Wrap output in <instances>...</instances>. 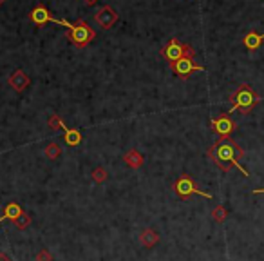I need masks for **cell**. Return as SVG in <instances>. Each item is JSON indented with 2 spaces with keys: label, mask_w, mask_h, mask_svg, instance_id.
<instances>
[{
  "label": "cell",
  "mask_w": 264,
  "mask_h": 261,
  "mask_svg": "<svg viewBox=\"0 0 264 261\" xmlns=\"http://www.w3.org/2000/svg\"><path fill=\"white\" fill-rule=\"evenodd\" d=\"M206 156H208L214 163L221 169L222 172L232 171L234 167L241 171L243 176H250V172L244 169L241 165V160L244 158V151L241 145H237V142L232 136L228 138H219L216 144L210 147L206 151Z\"/></svg>",
  "instance_id": "6da1fadb"
},
{
  "label": "cell",
  "mask_w": 264,
  "mask_h": 261,
  "mask_svg": "<svg viewBox=\"0 0 264 261\" xmlns=\"http://www.w3.org/2000/svg\"><path fill=\"white\" fill-rule=\"evenodd\" d=\"M230 113H241L250 114L251 111L261 103V95L248 83H241L232 95H230Z\"/></svg>",
  "instance_id": "7a4b0ae2"
},
{
  "label": "cell",
  "mask_w": 264,
  "mask_h": 261,
  "mask_svg": "<svg viewBox=\"0 0 264 261\" xmlns=\"http://www.w3.org/2000/svg\"><path fill=\"white\" fill-rule=\"evenodd\" d=\"M65 36L76 49H84L96 38V31L85 20H78L76 24H73V28L67 29Z\"/></svg>",
  "instance_id": "3957f363"
},
{
  "label": "cell",
  "mask_w": 264,
  "mask_h": 261,
  "mask_svg": "<svg viewBox=\"0 0 264 261\" xmlns=\"http://www.w3.org/2000/svg\"><path fill=\"white\" fill-rule=\"evenodd\" d=\"M174 193L177 194V198H181V199H188L190 196H194V194L203 196V198H206V199H212V194L205 193L203 189H199V185H197L188 174H181V176L176 178Z\"/></svg>",
  "instance_id": "277c9868"
},
{
  "label": "cell",
  "mask_w": 264,
  "mask_h": 261,
  "mask_svg": "<svg viewBox=\"0 0 264 261\" xmlns=\"http://www.w3.org/2000/svg\"><path fill=\"white\" fill-rule=\"evenodd\" d=\"M195 56V49L190 46V44H183L177 38H170V40L165 44V48L161 49V58H165L168 64L179 60L183 56Z\"/></svg>",
  "instance_id": "5b68a950"
},
{
  "label": "cell",
  "mask_w": 264,
  "mask_h": 261,
  "mask_svg": "<svg viewBox=\"0 0 264 261\" xmlns=\"http://www.w3.org/2000/svg\"><path fill=\"white\" fill-rule=\"evenodd\" d=\"M170 69H172V73H174L177 78L181 80H188V76L195 73V71H205L203 65L194 62V56H183L179 60H176V62L170 64Z\"/></svg>",
  "instance_id": "8992f818"
},
{
  "label": "cell",
  "mask_w": 264,
  "mask_h": 261,
  "mask_svg": "<svg viewBox=\"0 0 264 261\" xmlns=\"http://www.w3.org/2000/svg\"><path fill=\"white\" fill-rule=\"evenodd\" d=\"M210 127H212V130H214L219 138H228L232 136V132L235 130L237 124H235V120L230 116V113H222V114H219L217 118H212V120H210Z\"/></svg>",
  "instance_id": "52a82bcc"
},
{
  "label": "cell",
  "mask_w": 264,
  "mask_h": 261,
  "mask_svg": "<svg viewBox=\"0 0 264 261\" xmlns=\"http://www.w3.org/2000/svg\"><path fill=\"white\" fill-rule=\"evenodd\" d=\"M29 18H31V22L33 24H36V26H44V24H47V22H53V24H58V26H63V28H73V24L67 20H60V18H55L53 15L49 13V9L45 6H42V4H38V6L31 11V15H29Z\"/></svg>",
  "instance_id": "ba28073f"
},
{
  "label": "cell",
  "mask_w": 264,
  "mask_h": 261,
  "mask_svg": "<svg viewBox=\"0 0 264 261\" xmlns=\"http://www.w3.org/2000/svg\"><path fill=\"white\" fill-rule=\"evenodd\" d=\"M94 22L102 29H111L118 22V11H114L111 6H103L94 15Z\"/></svg>",
  "instance_id": "9c48e42d"
},
{
  "label": "cell",
  "mask_w": 264,
  "mask_h": 261,
  "mask_svg": "<svg viewBox=\"0 0 264 261\" xmlns=\"http://www.w3.org/2000/svg\"><path fill=\"white\" fill-rule=\"evenodd\" d=\"M7 83H9V87L16 93H24V91L29 87V83H31V78H29L22 69H15L13 73L9 75L7 78Z\"/></svg>",
  "instance_id": "30bf717a"
},
{
  "label": "cell",
  "mask_w": 264,
  "mask_h": 261,
  "mask_svg": "<svg viewBox=\"0 0 264 261\" xmlns=\"http://www.w3.org/2000/svg\"><path fill=\"white\" fill-rule=\"evenodd\" d=\"M22 212H24V211H22V207L18 205L16 201H9V203H6L4 209H2L0 223H4V221H11V223H15V220H16Z\"/></svg>",
  "instance_id": "8fae6325"
},
{
  "label": "cell",
  "mask_w": 264,
  "mask_h": 261,
  "mask_svg": "<svg viewBox=\"0 0 264 261\" xmlns=\"http://www.w3.org/2000/svg\"><path fill=\"white\" fill-rule=\"evenodd\" d=\"M60 129L63 130V140H65V144L69 145V147H76V145L82 144V132L78 129H71L63 122L60 125Z\"/></svg>",
  "instance_id": "7c38bea8"
},
{
  "label": "cell",
  "mask_w": 264,
  "mask_h": 261,
  "mask_svg": "<svg viewBox=\"0 0 264 261\" xmlns=\"http://www.w3.org/2000/svg\"><path fill=\"white\" fill-rule=\"evenodd\" d=\"M158 241H160V234L156 232L154 228H143V230L139 232V243H141L145 248L156 247Z\"/></svg>",
  "instance_id": "4fadbf2b"
},
{
  "label": "cell",
  "mask_w": 264,
  "mask_h": 261,
  "mask_svg": "<svg viewBox=\"0 0 264 261\" xmlns=\"http://www.w3.org/2000/svg\"><path fill=\"white\" fill-rule=\"evenodd\" d=\"M264 42V33H255V31H250V33L244 34L243 44L248 51H257L261 48V44Z\"/></svg>",
  "instance_id": "5bb4252c"
},
{
  "label": "cell",
  "mask_w": 264,
  "mask_h": 261,
  "mask_svg": "<svg viewBox=\"0 0 264 261\" xmlns=\"http://www.w3.org/2000/svg\"><path fill=\"white\" fill-rule=\"evenodd\" d=\"M123 160H125V163L129 165L131 169H139V167L143 165V162H145L143 154H141L138 149H131V151L123 156Z\"/></svg>",
  "instance_id": "9a60e30c"
},
{
  "label": "cell",
  "mask_w": 264,
  "mask_h": 261,
  "mask_svg": "<svg viewBox=\"0 0 264 261\" xmlns=\"http://www.w3.org/2000/svg\"><path fill=\"white\" fill-rule=\"evenodd\" d=\"M44 154H45V158L47 160H58L60 158V154H62V149H60V145L53 142V144H49L47 147H45Z\"/></svg>",
  "instance_id": "2e32d148"
},
{
  "label": "cell",
  "mask_w": 264,
  "mask_h": 261,
  "mask_svg": "<svg viewBox=\"0 0 264 261\" xmlns=\"http://www.w3.org/2000/svg\"><path fill=\"white\" fill-rule=\"evenodd\" d=\"M212 218H214L216 223H222V221L228 218V211H226V207L224 205L214 207V211H212Z\"/></svg>",
  "instance_id": "e0dca14e"
},
{
  "label": "cell",
  "mask_w": 264,
  "mask_h": 261,
  "mask_svg": "<svg viewBox=\"0 0 264 261\" xmlns=\"http://www.w3.org/2000/svg\"><path fill=\"white\" fill-rule=\"evenodd\" d=\"M90 178L94 179L96 183H103V181H107V179H109V172L105 171L103 167H96L94 171L90 172Z\"/></svg>",
  "instance_id": "ac0fdd59"
},
{
  "label": "cell",
  "mask_w": 264,
  "mask_h": 261,
  "mask_svg": "<svg viewBox=\"0 0 264 261\" xmlns=\"http://www.w3.org/2000/svg\"><path fill=\"white\" fill-rule=\"evenodd\" d=\"M29 225H31V216H29L28 212H22L16 220H15V227L20 228V230H24V228H28Z\"/></svg>",
  "instance_id": "d6986e66"
},
{
  "label": "cell",
  "mask_w": 264,
  "mask_h": 261,
  "mask_svg": "<svg viewBox=\"0 0 264 261\" xmlns=\"http://www.w3.org/2000/svg\"><path fill=\"white\" fill-rule=\"evenodd\" d=\"M62 118L58 116V114H51V116H49V127H51V129H55V130H58L60 129V125H62Z\"/></svg>",
  "instance_id": "ffe728a7"
},
{
  "label": "cell",
  "mask_w": 264,
  "mask_h": 261,
  "mask_svg": "<svg viewBox=\"0 0 264 261\" xmlns=\"http://www.w3.org/2000/svg\"><path fill=\"white\" fill-rule=\"evenodd\" d=\"M36 261H53V254L49 252L47 248H42V250L36 254Z\"/></svg>",
  "instance_id": "44dd1931"
},
{
  "label": "cell",
  "mask_w": 264,
  "mask_h": 261,
  "mask_svg": "<svg viewBox=\"0 0 264 261\" xmlns=\"http://www.w3.org/2000/svg\"><path fill=\"white\" fill-rule=\"evenodd\" d=\"M0 261H11V258L7 254H4V252H0Z\"/></svg>",
  "instance_id": "7402d4cb"
},
{
  "label": "cell",
  "mask_w": 264,
  "mask_h": 261,
  "mask_svg": "<svg viewBox=\"0 0 264 261\" xmlns=\"http://www.w3.org/2000/svg\"><path fill=\"white\" fill-rule=\"evenodd\" d=\"M251 194H264V189H253Z\"/></svg>",
  "instance_id": "603a6c76"
},
{
  "label": "cell",
  "mask_w": 264,
  "mask_h": 261,
  "mask_svg": "<svg viewBox=\"0 0 264 261\" xmlns=\"http://www.w3.org/2000/svg\"><path fill=\"white\" fill-rule=\"evenodd\" d=\"M85 4H87V6H94V4H96L98 0H84Z\"/></svg>",
  "instance_id": "cb8c5ba5"
},
{
  "label": "cell",
  "mask_w": 264,
  "mask_h": 261,
  "mask_svg": "<svg viewBox=\"0 0 264 261\" xmlns=\"http://www.w3.org/2000/svg\"><path fill=\"white\" fill-rule=\"evenodd\" d=\"M4 2H6V0H0V6H2V4H4Z\"/></svg>",
  "instance_id": "d4e9b609"
}]
</instances>
